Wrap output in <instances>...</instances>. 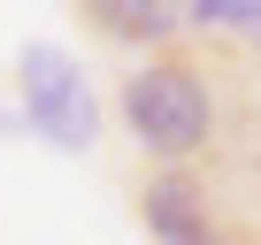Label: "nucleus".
<instances>
[{"label":"nucleus","mask_w":261,"mask_h":245,"mask_svg":"<svg viewBox=\"0 0 261 245\" xmlns=\"http://www.w3.org/2000/svg\"><path fill=\"white\" fill-rule=\"evenodd\" d=\"M115 115H123V131L139 138L146 161L192 169L215 146V77L192 54H177V46L169 54H146L139 69L115 84Z\"/></svg>","instance_id":"nucleus-1"},{"label":"nucleus","mask_w":261,"mask_h":245,"mask_svg":"<svg viewBox=\"0 0 261 245\" xmlns=\"http://www.w3.org/2000/svg\"><path fill=\"white\" fill-rule=\"evenodd\" d=\"M16 107L23 122L54 146V154H92L100 146V100H92V77L69 46L54 39H31L16 54Z\"/></svg>","instance_id":"nucleus-2"},{"label":"nucleus","mask_w":261,"mask_h":245,"mask_svg":"<svg viewBox=\"0 0 261 245\" xmlns=\"http://www.w3.org/2000/svg\"><path fill=\"white\" fill-rule=\"evenodd\" d=\"M139 222L154 245H230L215 207H207V184L192 169H154L139 184Z\"/></svg>","instance_id":"nucleus-3"},{"label":"nucleus","mask_w":261,"mask_h":245,"mask_svg":"<svg viewBox=\"0 0 261 245\" xmlns=\"http://www.w3.org/2000/svg\"><path fill=\"white\" fill-rule=\"evenodd\" d=\"M85 16H92V31H108L123 46H154V54H169L185 31V8H162V0H92Z\"/></svg>","instance_id":"nucleus-4"}]
</instances>
